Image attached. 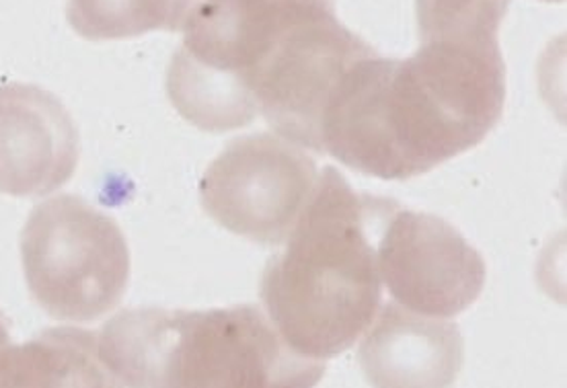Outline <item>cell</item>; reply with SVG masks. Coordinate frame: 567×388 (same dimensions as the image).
Returning a JSON list of instances; mask_svg holds the SVG:
<instances>
[{
	"instance_id": "6da1fadb",
	"label": "cell",
	"mask_w": 567,
	"mask_h": 388,
	"mask_svg": "<svg viewBox=\"0 0 567 388\" xmlns=\"http://www.w3.org/2000/svg\"><path fill=\"white\" fill-rule=\"evenodd\" d=\"M398 201L358 193L326 167L284 249L261 277V301L302 358H336L369 331L381 304L377 247Z\"/></svg>"
},
{
	"instance_id": "7a4b0ae2",
	"label": "cell",
	"mask_w": 567,
	"mask_h": 388,
	"mask_svg": "<svg viewBox=\"0 0 567 388\" xmlns=\"http://www.w3.org/2000/svg\"><path fill=\"white\" fill-rule=\"evenodd\" d=\"M101 352L124 388H315L326 361L290 349L257 304L213 311L128 308Z\"/></svg>"
},
{
	"instance_id": "3957f363",
	"label": "cell",
	"mask_w": 567,
	"mask_h": 388,
	"mask_svg": "<svg viewBox=\"0 0 567 388\" xmlns=\"http://www.w3.org/2000/svg\"><path fill=\"white\" fill-rule=\"evenodd\" d=\"M492 129L412 56L374 54L355 62L333 91L321 148L354 171L405 181L475 148Z\"/></svg>"
},
{
	"instance_id": "277c9868",
	"label": "cell",
	"mask_w": 567,
	"mask_h": 388,
	"mask_svg": "<svg viewBox=\"0 0 567 388\" xmlns=\"http://www.w3.org/2000/svg\"><path fill=\"white\" fill-rule=\"evenodd\" d=\"M21 261L31 298L56 321H97L128 287L124 232L76 196H56L31 210L21 232Z\"/></svg>"
},
{
	"instance_id": "5b68a950",
	"label": "cell",
	"mask_w": 567,
	"mask_h": 388,
	"mask_svg": "<svg viewBox=\"0 0 567 388\" xmlns=\"http://www.w3.org/2000/svg\"><path fill=\"white\" fill-rule=\"evenodd\" d=\"M311 0H208L185 25L171 57L167 95L177 114L204 132L249 126L257 107L247 76L274 33Z\"/></svg>"
},
{
	"instance_id": "8992f818",
	"label": "cell",
	"mask_w": 567,
	"mask_h": 388,
	"mask_svg": "<svg viewBox=\"0 0 567 388\" xmlns=\"http://www.w3.org/2000/svg\"><path fill=\"white\" fill-rule=\"evenodd\" d=\"M317 186V165L278 134L228 144L199 181L204 212L257 244H284Z\"/></svg>"
},
{
	"instance_id": "52a82bcc",
	"label": "cell",
	"mask_w": 567,
	"mask_h": 388,
	"mask_svg": "<svg viewBox=\"0 0 567 388\" xmlns=\"http://www.w3.org/2000/svg\"><path fill=\"white\" fill-rule=\"evenodd\" d=\"M377 259L393 302L417 315H461L485 286L480 251L439 216L398 208L379 239Z\"/></svg>"
},
{
	"instance_id": "ba28073f",
	"label": "cell",
	"mask_w": 567,
	"mask_h": 388,
	"mask_svg": "<svg viewBox=\"0 0 567 388\" xmlns=\"http://www.w3.org/2000/svg\"><path fill=\"white\" fill-rule=\"evenodd\" d=\"M81 157L79 129L56 95L0 85V193L43 198L66 186Z\"/></svg>"
},
{
	"instance_id": "9c48e42d",
	"label": "cell",
	"mask_w": 567,
	"mask_h": 388,
	"mask_svg": "<svg viewBox=\"0 0 567 388\" xmlns=\"http://www.w3.org/2000/svg\"><path fill=\"white\" fill-rule=\"evenodd\" d=\"M358 361L372 388H451L465 361L463 335L444 318L395 302L377 313Z\"/></svg>"
},
{
	"instance_id": "30bf717a",
	"label": "cell",
	"mask_w": 567,
	"mask_h": 388,
	"mask_svg": "<svg viewBox=\"0 0 567 388\" xmlns=\"http://www.w3.org/2000/svg\"><path fill=\"white\" fill-rule=\"evenodd\" d=\"M0 388H124L101 352L100 335L56 327L0 354Z\"/></svg>"
},
{
	"instance_id": "8fae6325",
	"label": "cell",
	"mask_w": 567,
	"mask_h": 388,
	"mask_svg": "<svg viewBox=\"0 0 567 388\" xmlns=\"http://www.w3.org/2000/svg\"><path fill=\"white\" fill-rule=\"evenodd\" d=\"M208 0H69L71 28L89 42L184 31Z\"/></svg>"
},
{
	"instance_id": "7c38bea8",
	"label": "cell",
	"mask_w": 567,
	"mask_h": 388,
	"mask_svg": "<svg viewBox=\"0 0 567 388\" xmlns=\"http://www.w3.org/2000/svg\"><path fill=\"white\" fill-rule=\"evenodd\" d=\"M11 345V335H9V325L4 321V316L0 313V354Z\"/></svg>"
},
{
	"instance_id": "4fadbf2b",
	"label": "cell",
	"mask_w": 567,
	"mask_h": 388,
	"mask_svg": "<svg viewBox=\"0 0 567 388\" xmlns=\"http://www.w3.org/2000/svg\"><path fill=\"white\" fill-rule=\"evenodd\" d=\"M547 2H564V0H547Z\"/></svg>"
}]
</instances>
